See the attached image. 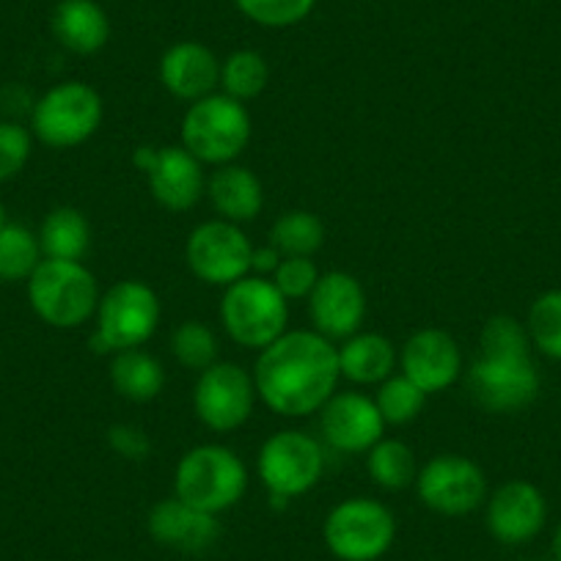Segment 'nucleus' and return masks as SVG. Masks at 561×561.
<instances>
[{"instance_id":"f257e3e1","label":"nucleus","mask_w":561,"mask_h":561,"mask_svg":"<svg viewBox=\"0 0 561 561\" xmlns=\"http://www.w3.org/2000/svg\"><path fill=\"white\" fill-rule=\"evenodd\" d=\"M339 380L342 371L336 347L317 331H287L259 350L253 366L256 397L287 419L320 413L322 404L336 393Z\"/></svg>"},{"instance_id":"f03ea898","label":"nucleus","mask_w":561,"mask_h":561,"mask_svg":"<svg viewBox=\"0 0 561 561\" xmlns=\"http://www.w3.org/2000/svg\"><path fill=\"white\" fill-rule=\"evenodd\" d=\"M482 358L468 369V391L488 413L526 410L539 393V371L531 358V336L515 317H490L479 336Z\"/></svg>"},{"instance_id":"7ed1b4c3","label":"nucleus","mask_w":561,"mask_h":561,"mask_svg":"<svg viewBox=\"0 0 561 561\" xmlns=\"http://www.w3.org/2000/svg\"><path fill=\"white\" fill-rule=\"evenodd\" d=\"M100 298V284L83 262L42 259L28 278V300L34 314L61 331H72L91 320Z\"/></svg>"},{"instance_id":"20e7f679","label":"nucleus","mask_w":561,"mask_h":561,"mask_svg":"<svg viewBox=\"0 0 561 561\" xmlns=\"http://www.w3.org/2000/svg\"><path fill=\"white\" fill-rule=\"evenodd\" d=\"M182 147L202 165L234 163L251 140V113L245 102L231 100L224 91L191 102L182 116Z\"/></svg>"},{"instance_id":"39448f33","label":"nucleus","mask_w":561,"mask_h":561,"mask_svg":"<svg viewBox=\"0 0 561 561\" xmlns=\"http://www.w3.org/2000/svg\"><path fill=\"white\" fill-rule=\"evenodd\" d=\"M96 328L91 350L96 355H116L144 347L160 325V300L144 280H116L96 306Z\"/></svg>"},{"instance_id":"423d86ee","label":"nucleus","mask_w":561,"mask_h":561,"mask_svg":"<svg viewBox=\"0 0 561 561\" xmlns=\"http://www.w3.org/2000/svg\"><path fill=\"white\" fill-rule=\"evenodd\" d=\"M245 490L248 468L229 446H196L176 462L174 495L209 515H220L240 504Z\"/></svg>"},{"instance_id":"0eeeda50","label":"nucleus","mask_w":561,"mask_h":561,"mask_svg":"<svg viewBox=\"0 0 561 561\" xmlns=\"http://www.w3.org/2000/svg\"><path fill=\"white\" fill-rule=\"evenodd\" d=\"M220 322L231 342L245 350H264L287 333L289 300L270 278L245 275L226 287L220 300Z\"/></svg>"},{"instance_id":"6e6552de","label":"nucleus","mask_w":561,"mask_h":561,"mask_svg":"<svg viewBox=\"0 0 561 561\" xmlns=\"http://www.w3.org/2000/svg\"><path fill=\"white\" fill-rule=\"evenodd\" d=\"M328 550L342 561H377L397 539V520L375 499H347L333 506L322 526Z\"/></svg>"},{"instance_id":"1a4fd4ad","label":"nucleus","mask_w":561,"mask_h":561,"mask_svg":"<svg viewBox=\"0 0 561 561\" xmlns=\"http://www.w3.org/2000/svg\"><path fill=\"white\" fill-rule=\"evenodd\" d=\"M105 105L96 89L80 80L58 83L36 102L31 127L36 138L53 149H75L100 129Z\"/></svg>"},{"instance_id":"9d476101","label":"nucleus","mask_w":561,"mask_h":561,"mask_svg":"<svg viewBox=\"0 0 561 561\" xmlns=\"http://www.w3.org/2000/svg\"><path fill=\"white\" fill-rule=\"evenodd\" d=\"M325 471L322 444L300 430H284L270 435L259 449V479L270 490L273 501H289L306 495Z\"/></svg>"},{"instance_id":"9b49d317","label":"nucleus","mask_w":561,"mask_h":561,"mask_svg":"<svg viewBox=\"0 0 561 561\" xmlns=\"http://www.w3.org/2000/svg\"><path fill=\"white\" fill-rule=\"evenodd\" d=\"M253 245L231 220H207L187 234L185 262L191 273L209 287H231L251 275Z\"/></svg>"},{"instance_id":"f8f14e48","label":"nucleus","mask_w":561,"mask_h":561,"mask_svg":"<svg viewBox=\"0 0 561 561\" xmlns=\"http://www.w3.org/2000/svg\"><path fill=\"white\" fill-rule=\"evenodd\" d=\"M415 490L424 506L446 517L471 515L488 499V479L466 455H438L421 468Z\"/></svg>"},{"instance_id":"ddd939ff","label":"nucleus","mask_w":561,"mask_h":561,"mask_svg":"<svg viewBox=\"0 0 561 561\" xmlns=\"http://www.w3.org/2000/svg\"><path fill=\"white\" fill-rule=\"evenodd\" d=\"M256 404V386L253 375L242 366L218 360L198 375L193 391V408L198 421L213 433H234L251 419Z\"/></svg>"},{"instance_id":"4468645a","label":"nucleus","mask_w":561,"mask_h":561,"mask_svg":"<svg viewBox=\"0 0 561 561\" xmlns=\"http://www.w3.org/2000/svg\"><path fill=\"white\" fill-rule=\"evenodd\" d=\"M320 427L336 451L364 455L377 440H382L388 424L382 421L375 399L358 391H336L322 404Z\"/></svg>"},{"instance_id":"2eb2a0df","label":"nucleus","mask_w":561,"mask_h":561,"mask_svg":"<svg viewBox=\"0 0 561 561\" xmlns=\"http://www.w3.org/2000/svg\"><path fill=\"white\" fill-rule=\"evenodd\" d=\"M309 314L314 331L325 339H350L366 320V289L355 275L331 270L320 275L309 295Z\"/></svg>"},{"instance_id":"dca6fc26","label":"nucleus","mask_w":561,"mask_h":561,"mask_svg":"<svg viewBox=\"0 0 561 561\" xmlns=\"http://www.w3.org/2000/svg\"><path fill=\"white\" fill-rule=\"evenodd\" d=\"M399 364H402V375L410 377L427 397L446 391L462 375L460 347L449 333L438 331V328L415 331L404 342Z\"/></svg>"},{"instance_id":"f3484780","label":"nucleus","mask_w":561,"mask_h":561,"mask_svg":"<svg viewBox=\"0 0 561 561\" xmlns=\"http://www.w3.org/2000/svg\"><path fill=\"white\" fill-rule=\"evenodd\" d=\"M545 517H548L545 495L523 479L501 484L488 501V528L504 545L531 542L542 531Z\"/></svg>"},{"instance_id":"a211bd4d","label":"nucleus","mask_w":561,"mask_h":561,"mask_svg":"<svg viewBox=\"0 0 561 561\" xmlns=\"http://www.w3.org/2000/svg\"><path fill=\"white\" fill-rule=\"evenodd\" d=\"M147 526L154 542L171 550H182V553H202V550L213 548L220 537L218 515L196 510L176 495L158 501L149 510Z\"/></svg>"},{"instance_id":"6ab92c4d","label":"nucleus","mask_w":561,"mask_h":561,"mask_svg":"<svg viewBox=\"0 0 561 561\" xmlns=\"http://www.w3.org/2000/svg\"><path fill=\"white\" fill-rule=\"evenodd\" d=\"M147 180L154 202L169 213H187L207 191L204 165L182 144L158 149V160L147 171Z\"/></svg>"},{"instance_id":"aec40b11","label":"nucleus","mask_w":561,"mask_h":561,"mask_svg":"<svg viewBox=\"0 0 561 561\" xmlns=\"http://www.w3.org/2000/svg\"><path fill=\"white\" fill-rule=\"evenodd\" d=\"M160 83L176 100H204L220 85L218 56L202 42H176L160 58Z\"/></svg>"},{"instance_id":"412c9836","label":"nucleus","mask_w":561,"mask_h":561,"mask_svg":"<svg viewBox=\"0 0 561 561\" xmlns=\"http://www.w3.org/2000/svg\"><path fill=\"white\" fill-rule=\"evenodd\" d=\"M207 198L215 213L231 224H248L264 207V187L251 169L237 163L218 165L207 176Z\"/></svg>"},{"instance_id":"4be33fe9","label":"nucleus","mask_w":561,"mask_h":561,"mask_svg":"<svg viewBox=\"0 0 561 561\" xmlns=\"http://www.w3.org/2000/svg\"><path fill=\"white\" fill-rule=\"evenodd\" d=\"M50 25L58 45L75 56H94L111 39V20L96 0H61Z\"/></svg>"},{"instance_id":"5701e85b","label":"nucleus","mask_w":561,"mask_h":561,"mask_svg":"<svg viewBox=\"0 0 561 561\" xmlns=\"http://www.w3.org/2000/svg\"><path fill=\"white\" fill-rule=\"evenodd\" d=\"M336 353L339 371L355 386H380L397 366V350L382 333H353L344 339L342 347H336Z\"/></svg>"},{"instance_id":"b1692460","label":"nucleus","mask_w":561,"mask_h":561,"mask_svg":"<svg viewBox=\"0 0 561 561\" xmlns=\"http://www.w3.org/2000/svg\"><path fill=\"white\" fill-rule=\"evenodd\" d=\"M111 382L118 397L129 402H152L165 386V369L154 355L140 347L116 353L111 360Z\"/></svg>"},{"instance_id":"393cba45","label":"nucleus","mask_w":561,"mask_h":561,"mask_svg":"<svg viewBox=\"0 0 561 561\" xmlns=\"http://www.w3.org/2000/svg\"><path fill=\"white\" fill-rule=\"evenodd\" d=\"M39 248L45 259L83 262L91 248V226L85 215L75 207H56L39 229Z\"/></svg>"},{"instance_id":"a878e982","label":"nucleus","mask_w":561,"mask_h":561,"mask_svg":"<svg viewBox=\"0 0 561 561\" xmlns=\"http://www.w3.org/2000/svg\"><path fill=\"white\" fill-rule=\"evenodd\" d=\"M270 245L280 256H314L325 245V226L309 209H289L270 229Z\"/></svg>"},{"instance_id":"bb28decb","label":"nucleus","mask_w":561,"mask_h":561,"mask_svg":"<svg viewBox=\"0 0 561 561\" xmlns=\"http://www.w3.org/2000/svg\"><path fill=\"white\" fill-rule=\"evenodd\" d=\"M366 468L375 484L382 490H404L415 482L419 477V466H415V455L404 440L382 438L366 451Z\"/></svg>"},{"instance_id":"cd10ccee","label":"nucleus","mask_w":561,"mask_h":561,"mask_svg":"<svg viewBox=\"0 0 561 561\" xmlns=\"http://www.w3.org/2000/svg\"><path fill=\"white\" fill-rule=\"evenodd\" d=\"M270 83L267 61L256 50H234L220 61V89L231 100H256Z\"/></svg>"},{"instance_id":"c85d7f7f","label":"nucleus","mask_w":561,"mask_h":561,"mask_svg":"<svg viewBox=\"0 0 561 561\" xmlns=\"http://www.w3.org/2000/svg\"><path fill=\"white\" fill-rule=\"evenodd\" d=\"M39 237L20 224H7L0 229V280H28L42 262Z\"/></svg>"},{"instance_id":"c756f323","label":"nucleus","mask_w":561,"mask_h":561,"mask_svg":"<svg viewBox=\"0 0 561 561\" xmlns=\"http://www.w3.org/2000/svg\"><path fill=\"white\" fill-rule=\"evenodd\" d=\"M375 404L386 424L402 427V424H410L413 419H419V413L427 404V393L421 391L410 377L391 375L377 388Z\"/></svg>"},{"instance_id":"7c9ffc66","label":"nucleus","mask_w":561,"mask_h":561,"mask_svg":"<svg viewBox=\"0 0 561 561\" xmlns=\"http://www.w3.org/2000/svg\"><path fill=\"white\" fill-rule=\"evenodd\" d=\"M171 350H174V358L185 369L198 371V375L213 364H218V336H215L207 322H182L174 331V339H171Z\"/></svg>"},{"instance_id":"2f4dec72","label":"nucleus","mask_w":561,"mask_h":561,"mask_svg":"<svg viewBox=\"0 0 561 561\" xmlns=\"http://www.w3.org/2000/svg\"><path fill=\"white\" fill-rule=\"evenodd\" d=\"M526 331L539 353L561 360V289H550L534 300Z\"/></svg>"},{"instance_id":"473e14b6","label":"nucleus","mask_w":561,"mask_h":561,"mask_svg":"<svg viewBox=\"0 0 561 561\" xmlns=\"http://www.w3.org/2000/svg\"><path fill=\"white\" fill-rule=\"evenodd\" d=\"M234 7L262 28H293L314 12L317 0H234Z\"/></svg>"},{"instance_id":"72a5a7b5","label":"nucleus","mask_w":561,"mask_h":561,"mask_svg":"<svg viewBox=\"0 0 561 561\" xmlns=\"http://www.w3.org/2000/svg\"><path fill=\"white\" fill-rule=\"evenodd\" d=\"M320 275L311 256H284L270 280L287 300H304L314 293Z\"/></svg>"},{"instance_id":"f704fd0d","label":"nucleus","mask_w":561,"mask_h":561,"mask_svg":"<svg viewBox=\"0 0 561 561\" xmlns=\"http://www.w3.org/2000/svg\"><path fill=\"white\" fill-rule=\"evenodd\" d=\"M34 140L25 127L14 122H0V182H9L25 169L31 160Z\"/></svg>"},{"instance_id":"c9c22d12","label":"nucleus","mask_w":561,"mask_h":561,"mask_svg":"<svg viewBox=\"0 0 561 561\" xmlns=\"http://www.w3.org/2000/svg\"><path fill=\"white\" fill-rule=\"evenodd\" d=\"M107 444H111V449L116 451L118 457L133 462L147 460L149 451H152L149 435L140 427H135V424H116V427L107 430Z\"/></svg>"},{"instance_id":"e433bc0d","label":"nucleus","mask_w":561,"mask_h":561,"mask_svg":"<svg viewBox=\"0 0 561 561\" xmlns=\"http://www.w3.org/2000/svg\"><path fill=\"white\" fill-rule=\"evenodd\" d=\"M280 251H275L273 245H262V248H253V256H251V273L253 275H262V278H273V273L278 270L280 264Z\"/></svg>"},{"instance_id":"4c0bfd02","label":"nucleus","mask_w":561,"mask_h":561,"mask_svg":"<svg viewBox=\"0 0 561 561\" xmlns=\"http://www.w3.org/2000/svg\"><path fill=\"white\" fill-rule=\"evenodd\" d=\"M158 149L160 147H138V149H135V154H133L135 169L147 174V171L154 165V160H158Z\"/></svg>"},{"instance_id":"58836bf2","label":"nucleus","mask_w":561,"mask_h":561,"mask_svg":"<svg viewBox=\"0 0 561 561\" xmlns=\"http://www.w3.org/2000/svg\"><path fill=\"white\" fill-rule=\"evenodd\" d=\"M553 559L561 561V526H559V531H556V537H553Z\"/></svg>"},{"instance_id":"ea45409f","label":"nucleus","mask_w":561,"mask_h":561,"mask_svg":"<svg viewBox=\"0 0 561 561\" xmlns=\"http://www.w3.org/2000/svg\"><path fill=\"white\" fill-rule=\"evenodd\" d=\"M9 220H7V209H3V204H0V229H3V226H7Z\"/></svg>"}]
</instances>
